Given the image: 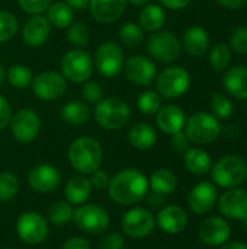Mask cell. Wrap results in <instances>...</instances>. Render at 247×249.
Here are the masks:
<instances>
[{
  "label": "cell",
  "mask_w": 247,
  "mask_h": 249,
  "mask_svg": "<svg viewBox=\"0 0 247 249\" xmlns=\"http://www.w3.org/2000/svg\"><path fill=\"white\" fill-rule=\"evenodd\" d=\"M108 191L114 203L119 206H134L147 196L148 179L141 171L127 168L114 175L109 181Z\"/></svg>",
  "instance_id": "1"
},
{
  "label": "cell",
  "mask_w": 247,
  "mask_h": 249,
  "mask_svg": "<svg viewBox=\"0 0 247 249\" xmlns=\"http://www.w3.org/2000/svg\"><path fill=\"white\" fill-rule=\"evenodd\" d=\"M103 150L93 137H79L68 147V162L80 175H90L102 165Z\"/></svg>",
  "instance_id": "2"
},
{
  "label": "cell",
  "mask_w": 247,
  "mask_h": 249,
  "mask_svg": "<svg viewBox=\"0 0 247 249\" xmlns=\"http://www.w3.org/2000/svg\"><path fill=\"white\" fill-rule=\"evenodd\" d=\"M211 177L217 187L237 188L247 179V162L239 155H227L211 168Z\"/></svg>",
  "instance_id": "3"
},
{
  "label": "cell",
  "mask_w": 247,
  "mask_h": 249,
  "mask_svg": "<svg viewBox=\"0 0 247 249\" xmlns=\"http://www.w3.org/2000/svg\"><path fill=\"white\" fill-rule=\"evenodd\" d=\"M183 128L189 142L194 144H211L221 136L220 120L205 111L192 114Z\"/></svg>",
  "instance_id": "4"
},
{
  "label": "cell",
  "mask_w": 247,
  "mask_h": 249,
  "mask_svg": "<svg viewBox=\"0 0 247 249\" xmlns=\"http://www.w3.org/2000/svg\"><path fill=\"white\" fill-rule=\"evenodd\" d=\"M128 104L116 96H109L98 102L95 108V121L105 130H121L130 121Z\"/></svg>",
  "instance_id": "5"
},
{
  "label": "cell",
  "mask_w": 247,
  "mask_h": 249,
  "mask_svg": "<svg viewBox=\"0 0 247 249\" xmlns=\"http://www.w3.org/2000/svg\"><path fill=\"white\" fill-rule=\"evenodd\" d=\"M61 71L66 80L73 83L87 82L93 73V58L87 51L82 48H73L63 55Z\"/></svg>",
  "instance_id": "6"
},
{
  "label": "cell",
  "mask_w": 247,
  "mask_h": 249,
  "mask_svg": "<svg viewBox=\"0 0 247 249\" xmlns=\"http://www.w3.org/2000/svg\"><path fill=\"white\" fill-rule=\"evenodd\" d=\"M182 45L170 31L153 32L147 39V53L160 63H175L181 57Z\"/></svg>",
  "instance_id": "7"
},
{
  "label": "cell",
  "mask_w": 247,
  "mask_h": 249,
  "mask_svg": "<svg viewBox=\"0 0 247 249\" xmlns=\"http://www.w3.org/2000/svg\"><path fill=\"white\" fill-rule=\"evenodd\" d=\"M191 86L189 73L179 66H170L165 69L156 80L157 93L166 99L181 98L188 92Z\"/></svg>",
  "instance_id": "8"
},
{
  "label": "cell",
  "mask_w": 247,
  "mask_h": 249,
  "mask_svg": "<svg viewBox=\"0 0 247 249\" xmlns=\"http://www.w3.org/2000/svg\"><path fill=\"white\" fill-rule=\"evenodd\" d=\"M16 233L28 245H39L48 236L47 219L38 212H25L16 220Z\"/></svg>",
  "instance_id": "9"
},
{
  "label": "cell",
  "mask_w": 247,
  "mask_h": 249,
  "mask_svg": "<svg viewBox=\"0 0 247 249\" xmlns=\"http://www.w3.org/2000/svg\"><path fill=\"white\" fill-rule=\"evenodd\" d=\"M73 222L86 233H102L109 226L108 212L98 204H80L73 213Z\"/></svg>",
  "instance_id": "10"
},
{
  "label": "cell",
  "mask_w": 247,
  "mask_h": 249,
  "mask_svg": "<svg viewBox=\"0 0 247 249\" xmlns=\"http://www.w3.org/2000/svg\"><path fill=\"white\" fill-rule=\"evenodd\" d=\"M95 67L103 77H115L124 69V53L114 41L102 42L95 51Z\"/></svg>",
  "instance_id": "11"
},
{
  "label": "cell",
  "mask_w": 247,
  "mask_h": 249,
  "mask_svg": "<svg viewBox=\"0 0 247 249\" xmlns=\"http://www.w3.org/2000/svg\"><path fill=\"white\" fill-rule=\"evenodd\" d=\"M32 92L36 98L42 101H55L61 98L67 90V80L63 74L54 70L41 71L32 82Z\"/></svg>",
  "instance_id": "12"
},
{
  "label": "cell",
  "mask_w": 247,
  "mask_h": 249,
  "mask_svg": "<svg viewBox=\"0 0 247 249\" xmlns=\"http://www.w3.org/2000/svg\"><path fill=\"white\" fill-rule=\"evenodd\" d=\"M156 228V217L153 213L143 207L130 209L122 217L124 235L130 239H143L148 236Z\"/></svg>",
  "instance_id": "13"
},
{
  "label": "cell",
  "mask_w": 247,
  "mask_h": 249,
  "mask_svg": "<svg viewBox=\"0 0 247 249\" xmlns=\"http://www.w3.org/2000/svg\"><path fill=\"white\" fill-rule=\"evenodd\" d=\"M41 128L39 115L32 109H20L10 120L12 136L19 143H31L36 139Z\"/></svg>",
  "instance_id": "14"
},
{
  "label": "cell",
  "mask_w": 247,
  "mask_h": 249,
  "mask_svg": "<svg viewBox=\"0 0 247 249\" xmlns=\"http://www.w3.org/2000/svg\"><path fill=\"white\" fill-rule=\"evenodd\" d=\"M217 206L226 219L243 222L247 219V191L239 187L230 188L218 197Z\"/></svg>",
  "instance_id": "15"
},
{
  "label": "cell",
  "mask_w": 247,
  "mask_h": 249,
  "mask_svg": "<svg viewBox=\"0 0 247 249\" xmlns=\"http://www.w3.org/2000/svg\"><path fill=\"white\" fill-rule=\"evenodd\" d=\"M198 235L202 244L208 247H221L230 239L231 226L224 217L211 216L199 225Z\"/></svg>",
  "instance_id": "16"
},
{
  "label": "cell",
  "mask_w": 247,
  "mask_h": 249,
  "mask_svg": "<svg viewBox=\"0 0 247 249\" xmlns=\"http://www.w3.org/2000/svg\"><path fill=\"white\" fill-rule=\"evenodd\" d=\"M28 182L31 188L36 193L47 194L55 191L61 184L60 171L49 163H41L33 166L28 174Z\"/></svg>",
  "instance_id": "17"
},
{
  "label": "cell",
  "mask_w": 247,
  "mask_h": 249,
  "mask_svg": "<svg viewBox=\"0 0 247 249\" xmlns=\"http://www.w3.org/2000/svg\"><path fill=\"white\" fill-rule=\"evenodd\" d=\"M218 201V190L217 185L208 181H202L197 184L188 197L189 209L195 214H207L210 213Z\"/></svg>",
  "instance_id": "18"
},
{
  "label": "cell",
  "mask_w": 247,
  "mask_h": 249,
  "mask_svg": "<svg viewBox=\"0 0 247 249\" xmlns=\"http://www.w3.org/2000/svg\"><path fill=\"white\" fill-rule=\"evenodd\" d=\"M125 76L135 86H150L156 77V66L154 63L144 55H131L127 61H124Z\"/></svg>",
  "instance_id": "19"
},
{
  "label": "cell",
  "mask_w": 247,
  "mask_h": 249,
  "mask_svg": "<svg viewBox=\"0 0 247 249\" xmlns=\"http://www.w3.org/2000/svg\"><path fill=\"white\" fill-rule=\"evenodd\" d=\"M51 32L48 19L42 15H32L22 28V39L28 47L36 48L45 44Z\"/></svg>",
  "instance_id": "20"
},
{
  "label": "cell",
  "mask_w": 247,
  "mask_h": 249,
  "mask_svg": "<svg viewBox=\"0 0 247 249\" xmlns=\"http://www.w3.org/2000/svg\"><path fill=\"white\" fill-rule=\"evenodd\" d=\"M156 223L160 228V231H163L165 233L178 235L186 229L188 214L179 206H166L159 212L156 217Z\"/></svg>",
  "instance_id": "21"
},
{
  "label": "cell",
  "mask_w": 247,
  "mask_h": 249,
  "mask_svg": "<svg viewBox=\"0 0 247 249\" xmlns=\"http://www.w3.org/2000/svg\"><path fill=\"white\" fill-rule=\"evenodd\" d=\"M182 47L191 57L201 58L210 51V47H211L210 34L202 26H198V25L189 26L183 32Z\"/></svg>",
  "instance_id": "22"
},
{
  "label": "cell",
  "mask_w": 247,
  "mask_h": 249,
  "mask_svg": "<svg viewBox=\"0 0 247 249\" xmlns=\"http://www.w3.org/2000/svg\"><path fill=\"white\" fill-rule=\"evenodd\" d=\"M127 3V0H90L89 10L95 20L100 23H112L122 16Z\"/></svg>",
  "instance_id": "23"
},
{
  "label": "cell",
  "mask_w": 247,
  "mask_h": 249,
  "mask_svg": "<svg viewBox=\"0 0 247 249\" xmlns=\"http://www.w3.org/2000/svg\"><path fill=\"white\" fill-rule=\"evenodd\" d=\"M156 123L165 134L172 136L183 130L186 115L178 105H165L156 112Z\"/></svg>",
  "instance_id": "24"
},
{
  "label": "cell",
  "mask_w": 247,
  "mask_h": 249,
  "mask_svg": "<svg viewBox=\"0 0 247 249\" xmlns=\"http://www.w3.org/2000/svg\"><path fill=\"white\" fill-rule=\"evenodd\" d=\"M223 86L226 92L240 101L247 99V67L234 66L226 70L223 76Z\"/></svg>",
  "instance_id": "25"
},
{
  "label": "cell",
  "mask_w": 247,
  "mask_h": 249,
  "mask_svg": "<svg viewBox=\"0 0 247 249\" xmlns=\"http://www.w3.org/2000/svg\"><path fill=\"white\" fill-rule=\"evenodd\" d=\"M92 184L90 179L84 175H76L68 179V182L64 187V196L67 203L71 206H80L84 204L90 194H92Z\"/></svg>",
  "instance_id": "26"
},
{
  "label": "cell",
  "mask_w": 247,
  "mask_h": 249,
  "mask_svg": "<svg viewBox=\"0 0 247 249\" xmlns=\"http://www.w3.org/2000/svg\"><path fill=\"white\" fill-rule=\"evenodd\" d=\"M128 142L137 150H150L157 142V133L150 124L137 123L128 131Z\"/></svg>",
  "instance_id": "27"
},
{
  "label": "cell",
  "mask_w": 247,
  "mask_h": 249,
  "mask_svg": "<svg viewBox=\"0 0 247 249\" xmlns=\"http://www.w3.org/2000/svg\"><path fill=\"white\" fill-rule=\"evenodd\" d=\"M183 163L185 168L194 174V175H207L208 172H211L213 168V162H211V156L199 147H191L185 155H183Z\"/></svg>",
  "instance_id": "28"
},
{
  "label": "cell",
  "mask_w": 247,
  "mask_h": 249,
  "mask_svg": "<svg viewBox=\"0 0 247 249\" xmlns=\"http://www.w3.org/2000/svg\"><path fill=\"white\" fill-rule=\"evenodd\" d=\"M165 22H166V13L163 7L154 3L146 4L138 15V25L141 26L143 31L157 32L162 29Z\"/></svg>",
  "instance_id": "29"
},
{
  "label": "cell",
  "mask_w": 247,
  "mask_h": 249,
  "mask_svg": "<svg viewBox=\"0 0 247 249\" xmlns=\"http://www.w3.org/2000/svg\"><path fill=\"white\" fill-rule=\"evenodd\" d=\"M176 187H178L176 175L166 168H159L150 175L148 188H151L153 193H157L160 196H169L176 190Z\"/></svg>",
  "instance_id": "30"
},
{
  "label": "cell",
  "mask_w": 247,
  "mask_h": 249,
  "mask_svg": "<svg viewBox=\"0 0 247 249\" xmlns=\"http://www.w3.org/2000/svg\"><path fill=\"white\" fill-rule=\"evenodd\" d=\"M47 10H48L47 19H48L49 25L60 28V29L68 28L71 25L73 9L66 1H55V3L49 4Z\"/></svg>",
  "instance_id": "31"
},
{
  "label": "cell",
  "mask_w": 247,
  "mask_h": 249,
  "mask_svg": "<svg viewBox=\"0 0 247 249\" xmlns=\"http://www.w3.org/2000/svg\"><path fill=\"white\" fill-rule=\"evenodd\" d=\"M61 117L70 125H80L89 120L90 111H89V107L83 104L82 101H70L63 107Z\"/></svg>",
  "instance_id": "32"
},
{
  "label": "cell",
  "mask_w": 247,
  "mask_h": 249,
  "mask_svg": "<svg viewBox=\"0 0 247 249\" xmlns=\"http://www.w3.org/2000/svg\"><path fill=\"white\" fill-rule=\"evenodd\" d=\"M73 213H74V209L70 203L55 201L48 207L47 219L55 226H63V225H67L70 220H73Z\"/></svg>",
  "instance_id": "33"
},
{
  "label": "cell",
  "mask_w": 247,
  "mask_h": 249,
  "mask_svg": "<svg viewBox=\"0 0 247 249\" xmlns=\"http://www.w3.org/2000/svg\"><path fill=\"white\" fill-rule=\"evenodd\" d=\"M231 63V48L224 42H217L210 50V64L215 71H224Z\"/></svg>",
  "instance_id": "34"
},
{
  "label": "cell",
  "mask_w": 247,
  "mask_h": 249,
  "mask_svg": "<svg viewBox=\"0 0 247 249\" xmlns=\"http://www.w3.org/2000/svg\"><path fill=\"white\" fill-rule=\"evenodd\" d=\"M6 77H7V82L13 88H17V89H23V88L29 86L33 79L31 69L26 66H22V64L10 66L9 70L6 71Z\"/></svg>",
  "instance_id": "35"
},
{
  "label": "cell",
  "mask_w": 247,
  "mask_h": 249,
  "mask_svg": "<svg viewBox=\"0 0 247 249\" xmlns=\"http://www.w3.org/2000/svg\"><path fill=\"white\" fill-rule=\"evenodd\" d=\"M162 107V96L154 90H146L137 98V108L146 115L156 114Z\"/></svg>",
  "instance_id": "36"
},
{
  "label": "cell",
  "mask_w": 247,
  "mask_h": 249,
  "mask_svg": "<svg viewBox=\"0 0 247 249\" xmlns=\"http://www.w3.org/2000/svg\"><path fill=\"white\" fill-rule=\"evenodd\" d=\"M119 39L128 47H138L144 41V31L138 23H124L119 29Z\"/></svg>",
  "instance_id": "37"
},
{
  "label": "cell",
  "mask_w": 247,
  "mask_h": 249,
  "mask_svg": "<svg viewBox=\"0 0 247 249\" xmlns=\"http://www.w3.org/2000/svg\"><path fill=\"white\" fill-rule=\"evenodd\" d=\"M211 111H213V115L217 117L218 120H227L233 115L234 105L229 96L223 93H215L211 98Z\"/></svg>",
  "instance_id": "38"
},
{
  "label": "cell",
  "mask_w": 247,
  "mask_h": 249,
  "mask_svg": "<svg viewBox=\"0 0 247 249\" xmlns=\"http://www.w3.org/2000/svg\"><path fill=\"white\" fill-rule=\"evenodd\" d=\"M90 39V29L83 22L71 23L67 28V41L74 47H84Z\"/></svg>",
  "instance_id": "39"
},
{
  "label": "cell",
  "mask_w": 247,
  "mask_h": 249,
  "mask_svg": "<svg viewBox=\"0 0 247 249\" xmlns=\"http://www.w3.org/2000/svg\"><path fill=\"white\" fill-rule=\"evenodd\" d=\"M19 191V181L12 172H0V201H10Z\"/></svg>",
  "instance_id": "40"
},
{
  "label": "cell",
  "mask_w": 247,
  "mask_h": 249,
  "mask_svg": "<svg viewBox=\"0 0 247 249\" xmlns=\"http://www.w3.org/2000/svg\"><path fill=\"white\" fill-rule=\"evenodd\" d=\"M17 32V20L16 18L7 12L0 10V42L10 41Z\"/></svg>",
  "instance_id": "41"
},
{
  "label": "cell",
  "mask_w": 247,
  "mask_h": 249,
  "mask_svg": "<svg viewBox=\"0 0 247 249\" xmlns=\"http://www.w3.org/2000/svg\"><path fill=\"white\" fill-rule=\"evenodd\" d=\"M230 48L237 54H247V25H240L233 31Z\"/></svg>",
  "instance_id": "42"
},
{
  "label": "cell",
  "mask_w": 247,
  "mask_h": 249,
  "mask_svg": "<svg viewBox=\"0 0 247 249\" xmlns=\"http://www.w3.org/2000/svg\"><path fill=\"white\" fill-rule=\"evenodd\" d=\"M80 92H82L83 99L87 101V102H90V104H98L99 101H102V96H103L102 86L98 82H93V80L84 82Z\"/></svg>",
  "instance_id": "43"
},
{
  "label": "cell",
  "mask_w": 247,
  "mask_h": 249,
  "mask_svg": "<svg viewBox=\"0 0 247 249\" xmlns=\"http://www.w3.org/2000/svg\"><path fill=\"white\" fill-rule=\"evenodd\" d=\"M19 7L29 15H41L48 9L51 0H17Z\"/></svg>",
  "instance_id": "44"
},
{
  "label": "cell",
  "mask_w": 247,
  "mask_h": 249,
  "mask_svg": "<svg viewBox=\"0 0 247 249\" xmlns=\"http://www.w3.org/2000/svg\"><path fill=\"white\" fill-rule=\"evenodd\" d=\"M124 242H125V239L121 233L111 232V233H106L99 241V249H122Z\"/></svg>",
  "instance_id": "45"
},
{
  "label": "cell",
  "mask_w": 247,
  "mask_h": 249,
  "mask_svg": "<svg viewBox=\"0 0 247 249\" xmlns=\"http://www.w3.org/2000/svg\"><path fill=\"white\" fill-rule=\"evenodd\" d=\"M170 143H172V147H173L178 153H181V155H185V153L191 149V147H189L191 142H189L188 136L185 134V131H179V133H176V134H172Z\"/></svg>",
  "instance_id": "46"
},
{
  "label": "cell",
  "mask_w": 247,
  "mask_h": 249,
  "mask_svg": "<svg viewBox=\"0 0 247 249\" xmlns=\"http://www.w3.org/2000/svg\"><path fill=\"white\" fill-rule=\"evenodd\" d=\"M12 120V108L4 96L0 95V130L6 128Z\"/></svg>",
  "instance_id": "47"
},
{
  "label": "cell",
  "mask_w": 247,
  "mask_h": 249,
  "mask_svg": "<svg viewBox=\"0 0 247 249\" xmlns=\"http://www.w3.org/2000/svg\"><path fill=\"white\" fill-rule=\"evenodd\" d=\"M109 181L111 179H109L108 174L103 172V171H100V169H98L93 174H90V184L96 190H105L109 185Z\"/></svg>",
  "instance_id": "48"
},
{
  "label": "cell",
  "mask_w": 247,
  "mask_h": 249,
  "mask_svg": "<svg viewBox=\"0 0 247 249\" xmlns=\"http://www.w3.org/2000/svg\"><path fill=\"white\" fill-rule=\"evenodd\" d=\"M63 249H90V245L86 239L74 236V238H68L63 244Z\"/></svg>",
  "instance_id": "49"
},
{
  "label": "cell",
  "mask_w": 247,
  "mask_h": 249,
  "mask_svg": "<svg viewBox=\"0 0 247 249\" xmlns=\"http://www.w3.org/2000/svg\"><path fill=\"white\" fill-rule=\"evenodd\" d=\"M221 7L229 9V10H239L242 7H245L247 0H215Z\"/></svg>",
  "instance_id": "50"
},
{
  "label": "cell",
  "mask_w": 247,
  "mask_h": 249,
  "mask_svg": "<svg viewBox=\"0 0 247 249\" xmlns=\"http://www.w3.org/2000/svg\"><path fill=\"white\" fill-rule=\"evenodd\" d=\"M159 1L170 10H181V9H185L191 0H159Z\"/></svg>",
  "instance_id": "51"
},
{
  "label": "cell",
  "mask_w": 247,
  "mask_h": 249,
  "mask_svg": "<svg viewBox=\"0 0 247 249\" xmlns=\"http://www.w3.org/2000/svg\"><path fill=\"white\" fill-rule=\"evenodd\" d=\"M221 134H223L226 139H229V140H233V139H236V137L240 134V131H239V128H237L236 125H231V124H229V125H224V127H221Z\"/></svg>",
  "instance_id": "52"
},
{
  "label": "cell",
  "mask_w": 247,
  "mask_h": 249,
  "mask_svg": "<svg viewBox=\"0 0 247 249\" xmlns=\"http://www.w3.org/2000/svg\"><path fill=\"white\" fill-rule=\"evenodd\" d=\"M89 1H90V0H66V3H67L73 10H83V9L89 7Z\"/></svg>",
  "instance_id": "53"
},
{
  "label": "cell",
  "mask_w": 247,
  "mask_h": 249,
  "mask_svg": "<svg viewBox=\"0 0 247 249\" xmlns=\"http://www.w3.org/2000/svg\"><path fill=\"white\" fill-rule=\"evenodd\" d=\"M221 249H247V244L239 242V241H233V242L227 241L224 245H221Z\"/></svg>",
  "instance_id": "54"
},
{
  "label": "cell",
  "mask_w": 247,
  "mask_h": 249,
  "mask_svg": "<svg viewBox=\"0 0 247 249\" xmlns=\"http://www.w3.org/2000/svg\"><path fill=\"white\" fill-rule=\"evenodd\" d=\"M127 1H130L134 6H146L150 3V0H127Z\"/></svg>",
  "instance_id": "55"
},
{
  "label": "cell",
  "mask_w": 247,
  "mask_h": 249,
  "mask_svg": "<svg viewBox=\"0 0 247 249\" xmlns=\"http://www.w3.org/2000/svg\"><path fill=\"white\" fill-rule=\"evenodd\" d=\"M4 77H6V71H4L3 66L0 64V86H1V85H3V82H4Z\"/></svg>",
  "instance_id": "56"
},
{
  "label": "cell",
  "mask_w": 247,
  "mask_h": 249,
  "mask_svg": "<svg viewBox=\"0 0 247 249\" xmlns=\"http://www.w3.org/2000/svg\"><path fill=\"white\" fill-rule=\"evenodd\" d=\"M243 225H245V229H246V232H247V219L243 220Z\"/></svg>",
  "instance_id": "57"
},
{
  "label": "cell",
  "mask_w": 247,
  "mask_h": 249,
  "mask_svg": "<svg viewBox=\"0 0 247 249\" xmlns=\"http://www.w3.org/2000/svg\"><path fill=\"white\" fill-rule=\"evenodd\" d=\"M3 249H12V248H3Z\"/></svg>",
  "instance_id": "58"
}]
</instances>
